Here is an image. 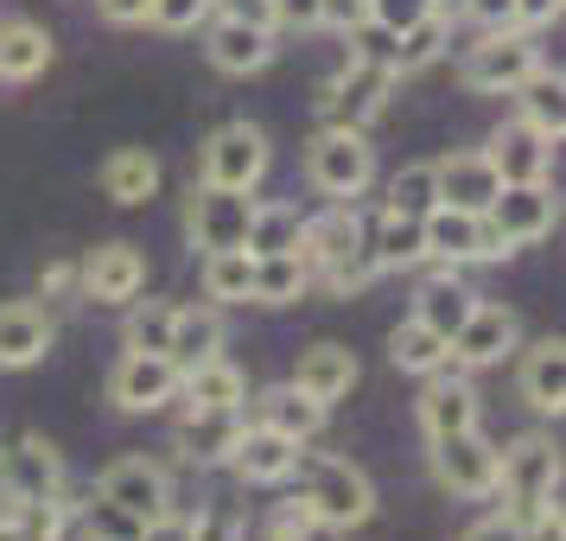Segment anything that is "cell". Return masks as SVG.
<instances>
[{
  "instance_id": "obj_1",
  "label": "cell",
  "mask_w": 566,
  "mask_h": 541,
  "mask_svg": "<svg viewBox=\"0 0 566 541\" xmlns=\"http://www.w3.org/2000/svg\"><path fill=\"white\" fill-rule=\"evenodd\" d=\"M300 256H306L312 281H325L332 293H357V287H369L382 274V268H376V249H369V236H363V223H357V210H344V205H337L332 217H318V223L306 217Z\"/></svg>"
},
{
  "instance_id": "obj_11",
  "label": "cell",
  "mask_w": 566,
  "mask_h": 541,
  "mask_svg": "<svg viewBox=\"0 0 566 541\" xmlns=\"http://www.w3.org/2000/svg\"><path fill=\"white\" fill-rule=\"evenodd\" d=\"M108 402L122 414H154L166 402H179V363L159 351H128L108 370Z\"/></svg>"
},
{
  "instance_id": "obj_55",
  "label": "cell",
  "mask_w": 566,
  "mask_h": 541,
  "mask_svg": "<svg viewBox=\"0 0 566 541\" xmlns=\"http://www.w3.org/2000/svg\"><path fill=\"white\" fill-rule=\"evenodd\" d=\"M0 541H32V535H27V522H20V516H0Z\"/></svg>"
},
{
  "instance_id": "obj_5",
  "label": "cell",
  "mask_w": 566,
  "mask_h": 541,
  "mask_svg": "<svg viewBox=\"0 0 566 541\" xmlns=\"http://www.w3.org/2000/svg\"><path fill=\"white\" fill-rule=\"evenodd\" d=\"M535 71H541L535 39H528V32H515V27L484 32V39L464 52V64H459L464 90H478V96H515Z\"/></svg>"
},
{
  "instance_id": "obj_51",
  "label": "cell",
  "mask_w": 566,
  "mask_h": 541,
  "mask_svg": "<svg viewBox=\"0 0 566 541\" xmlns=\"http://www.w3.org/2000/svg\"><path fill=\"white\" fill-rule=\"evenodd\" d=\"M522 541H566L560 510H541V516H528V522H522Z\"/></svg>"
},
{
  "instance_id": "obj_30",
  "label": "cell",
  "mask_w": 566,
  "mask_h": 541,
  "mask_svg": "<svg viewBox=\"0 0 566 541\" xmlns=\"http://www.w3.org/2000/svg\"><path fill=\"white\" fill-rule=\"evenodd\" d=\"M255 427H274V434L306 446V439L325 427V408H318L312 395H300L293 383H281V388H268V395H255Z\"/></svg>"
},
{
  "instance_id": "obj_28",
  "label": "cell",
  "mask_w": 566,
  "mask_h": 541,
  "mask_svg": "<svg viewBox=\"0 0 566 541\" xmlns=\"http://www.w3.org/2000/svg\"><path fill=\"white\" fill-rule=\"evenodd\" d=\"M52 71V32L32 20H0V77L7 83H32Z\"/></svg>"
},
{
  "instance_id": "obj_52",
  "label": "cell",
  "mask_w": 566,
  "mask_h": 541,
  "mask_svg": "<svg viewBox=\"0 0 566 541\" xmlns=\"http://www.w3.org/2000/svg\"><path fill=\"white\" fill-rule=\"evenodd\" d=\"M560 20V0H515V27H547Z\"/></svg>"
},
{
  "instance_id": "obj_20",
  "label": "cell",
  "mask_w": 566,
  "mask_h": 541,
  "mask_svg": "<svg viewBox=\"0 0 566 541\" xmlns=\"http://www.w3.org/2000/svg\"><path fill=\"white\" fill-rule=\"evenodd\" d=\"M242 408H191L179 427V459L198 465V471H210V465H230L235 439H242Z\"/></svg>"
},
{
  "instance_id": "obj_12",
  "label": "cell",
  "mask_w": 566,
  "mask_h": 541,
  "mask_svg": "<svg viewBox=\"0 0 566 541\" xmlns=\"http://www.w3.org/2000/svg\"><path fill=\"white\" fill-rule=\"evenodd\" d=\"M433 478L452 497H496V446L478 427L433 439Z\"/></svg>"
},
{
  "instance_id": "obj_53",
  "label": "cell",
  "mask_w": 566,
  "mask_h": 541,
  "mask_svg": "<svg viewBox=\"0 0 566 541\" xmlns=\"http://www.w3.org/2000/svg\"><path fill=\"white\" fill-rule=\"evenodd\" d=\"M140 541H191V535H185V522H179V516L166 510V516H154V522L140 529Z\"/></svg>"
},
{
  "instance_id": "obj_22",
  "label": "cell",
  "mask_w": 566,
  "mask_h": 541,
  "mask_svg": "<svg viewBox=\"0 0 566 541\" xmlns=\"http://www.w3.org/2000/svg\"><path fill=\"white\" fill-rule=\"evenodd\" d=\"M52 312L32 306V300H7L0 306V370H32V363L52 351Z\"/></svg>"
},
{
  "instance_id": "obj_45",
  "label": "cell",
  "mask_w": 566,
  "mask_h": 541,
  "mask_svg": "<svg viewBox=\"0 0 566 541\" xmlns=\"http://www.w3.org/2000/svg\"><path fill=\"white\" fill-rule=\"evenodd\" d=\"M205 13H210V0H154V13H147V20L166 27V32H191Z\"/></svg>"
},
{
  "instance_id": "obj_19",
  "label": "cell",
  "mask_w": 566,
  "mask_h": 541,
  "mask_svg": "<svg viewBox=\"0 0 566 541\" xmlns=\"http://www.w3.org/2000/svg\"><path fill=\"white\" fill-rule=\"evenodd\" d=\"M433 185H439V205L446 210H478V217H484L490 198L503 191V179H496V166L484 159V147H478V154L433 159Z\"/></svg>"
},
{
  "instance_id": "obj_8",
  "label": "cell",
  "mask_w": 566,
  "mask_h": 541,
  "mask_svg": "<svg viewBox=\"0 0 566 541\" xmlns=\"http://www.w3.org/2000/svg\"><path fill=\"white\" fill-rule=\"evenodd\" d=\"M0 497L7 503H57L64 497V459L39 434L0 446Z\"/></svg>"
},
{
  "instance_id": "obj_7",
  "label": "cell",
  "mask_w": 566,
  "mask_h": 541,
  "mask_svg": "<svg viewBox=\"0 0 566 541\" xmlns=\"http://www.w3.org/2000/svg\"><path fill=\"white\" fill-rule=\"evenodd\" d=\"M261 173H268V134H261L255 122H223V128L205 141V159H198V185L255 191Z\"/></svg>"
},
{
  "instance_id": "obj_16",
  "label": "cell",
  "mask_w": 566,
  "mask_h": 541,
  "mask_svg": "<svg viewBox=\"0 0 566 541\" xmlns=\"http://www.w3.org/2000/svg\"><path fill=\"white\" fill-rule=\"evenodd\" d=\"M388 90H395V71L388 64H369V58H350V71L325 90V115L337 128H363L388 108Z\"/></svg>"
},
{
  "instance_id": "obj_24",
  "label": "cell",
  "mask_w": 566,
  "mask_h": 541,
  "mask_svg": "<svg viewBox=\"0 0 566 541\" xmlns=\"http://www.w3.org/2000/svg\"><path fill=\"white\" fill-rule=\"evenodd\" d=\"M471 306H478V287L464 281L459 268H439L433 281H420V293H413V319L420 325H433L439 337H452L471 319Z\"/></svg>"
},
{
  "instance_id": "obj_56",
  "label": "cell",
  "mask_w": 566,
  "mask_h": 541,
  "mask_svg": "<svg viewBox=\"0 0 566 541\" xmlns=\"http://www.w3.org/2000/svg\"><path fill=\"white\" fill-rule=\"evenodd\" d=\"M71 281H77V268H64V261H57V268H45V287H52V293H57V287H71Z\"/></svg>"
},
{
  "instance_id": "obj_10",
  "label": "cell",
  "mask_w": 566,
  "mask_h": 541,
  "mask_svg": "<svg viewBox=\"0 0 566 541\" xmlns=\"http://www.w3.org/2000/svg\"><path fill=\"white\" fill-rule=\"evenodd\" d=\"M420 230H427V261H446V268H471V261L510 256V249L490 236V223L478 217V210H446V205H433L427 217H420Z\"/></svg>"
},
{
  "instance_id": "obj_4",
  "label": "cell",
  "mask_w": 566,
  "mask_h": 541,
  "mask_svg": "<svg viewBox=\"0 0 566 541\" xmlns=\"http://www.w3.org/2000/svg\"><path fill=\"white\" fill-rule=\"evenodd\" d=\"M306 179L318 185L325 198L350 205V198H363L369 179H376V147L363 141V128H337L332 122V128L306 147Z\"/></svg>"
},
{
  "instance_id": "obj_35",
  "label": "cell",
  "mask_w": 566,
  "mask_h": 541,
  "mask_svg": "<svg viewBox=\"0 0 566 541\" xmlns=\"http://www.w3.org/2000/svg\"><path fill=\"white\" fill-rule=\"evenodd\" d=\"M369 249H376V268H413V261H427V230H420V217L382 210V223L369 230Z\"/></svg>"
},
{
  "instance_id": "obj_27",
  "label": "cell",
  "mask_w": 566,
  "mask_h": 541,
  "mask_svg": "<svg viewBox=\"0 0 566 541\" xmlns=\"http://www.w3.org/2000/svg\"><path fill=\"white\" fill-rule=\"evenodd\" d=\"M179 395H185V408H242L249 402V376L217 351V357L179 370Z\"/></svg>"
},
{
  "instance_id": "obj_17",
  "label": "cell",
  "mask_w": 566,
  "mask_h": 541,
  "mask_svg": "<svg viewBox=\"0 0 566 541\" xmlns=\"http://www.w3.org/2000/svg\"><path fill=\"white\" fill-rule=\"evenodd\" d=\"M96 497L122 503V510L140 516V522H154V516L172 510V478H166V465H154V459H115L103 471Z\"/></svg>"
},
{
  "instance_id": "obj_23",
  "label": "cell",
  "mask_w": 566,
  "mask_h": 541,
  "mask_svg": "<svg viewBox=\"0 0 566 541\" xmlns=\"http://www.w3.org/2000/svg\"><path fill=\"white\" fill-rule=\"evenodd\" d=\"M293 388L300 395H312L318 408H332V402H344L350 388H357V357L344 351V344H312V351H300V370H293Z\"/></svg>"
},
{
  "instance_id": "obj_39",
  "label": "cell",
  "mask_w": 566,
  "mask_h": 541,
  "mask_svg": "<svg viewBox=\"0 0 566 541\" xmlns=\"http://www.w3.org/2000/svg\"><path fill=\"white\" fill-rule=\"evenodd\" d=\"M433 205H439L433 166H401V173L388 179V198H382V210H395V217H427Z\"/></svg>"
},
{
  "instance_id": "obj_50",
  "label": "cell",
  "mask_w": 566,
  "mask_h": 541,
  "mask_svg": "<svg viewBox=\"0 0 566 541\" xmlns=\"http://www.w3.org/2000/svg\"><path fill=\"white\" fill-rule=\"evenodd\" d=\"M464 541H522V522H515L510 510H496V516H484V522H478Z\"/></svg>"
},
{
  "instance_id": "obj_34",
  "label": "cell",
  "mask_w": 566,
  "mask_h": 541,
  "mask_svg": "<svg viewBox=\"0 0 566 541\" xmlns=\"http://www.w3.org/2000/svg\"><path fill=\"white\" fill-rule=\"evenodd\" d=\"M300 236H306L300 205H255L242 249H249V256H300Z\"/></svg>"
},
{
  "instance_id": "obj_37",
  "label": "cell",
  "mask_w": 566,
  "mask_h": 541,
  "mask_svg": "<svg viewBox=\"0 0 566 541\" xmlns=\"http://www.w3.org/2000/svg\"><path fill=\"white\" fill-rule=\"evenodd\" d=\"M515 96H522V122H535L541 134H554V141H560L566 103H560V77H554V71H535V77L522 83Z\"/></svg>"
},
{
  "instance_id": "obj_42",
  "label": "cell",
  "mask_w": 566,
  "mask_h": 541,
  "mask_svg": "<svg viewBox=\"0 0 566 541\" xmlns=\"http://www.w3.org/2000/svg\"><path fill=\"white\" fill-rule=\"evenodd\" d=\"M363 13L388 32H408V27H420L427 13H439V0H363Z\"/></svg>"
},
{
  "instance_id": "obj_31",
  "label": "cell",
  "mask_w": 566,
  "mask_h": 541,
  "mask_svg": "<svg viewBox=\"0 0 566 541\" xmlns=\"http://www.w3.org/2000/svg\"><path fill=\"white\" fill-rule=\"evenodd\" d=\"M388 363L408 370V376H439V370H452V351H446V337H439L433 325L401 319V325L388 332Z\"/></svg>"
},
{
  "instance_id": "obj_15",
  "label": "cell",
  "mask_w": 566,
  "mask_h": 541,
  "mask_svg": "<svg viewBox=\"0 0 566 541\" xmlns=\"http://www.w3.org/2000/svg\"><path fill=\"white\" fill-rule=\"evenodd\" d=\"M484 159L496 166L503 185H535V179H547V166H554V134H541L535 122L515 115V122H503V128L490 134Z\"/></svg>"
},
{
  "instance_id": "obj_44",
  "label": "cell",
  "mask_w": 566,
  "mask_h": 541,
  "mask_svg": "<svg viewBox=\"0 0 566 541\" xmlns=\"http://www.w3.org/2000/svg\"><path fill=\"white\" fill-rule=\"evenodd\" d=\"M274 541H337V529H325L318 516H306V503H293V510H281V522H274Z\"/></svg>"
},
{
  "instance_id": "obj_41",
  "label": "cell",
  "mask_w": 566,
  "mask_h": 541,
  "mask_svg": "<svg viewBox=\"0 0 566 541\" xmlns=\"http://www.w3.org/2000/svg\"><path fill=\"white\" fill-rule=\"evenodd\" d=\"M77 522H83V535L90 541H140V529H147L140 516H128L122 503H108V497H90Z\"/></svg>"
},
{
  "instance_id": "obj_18",
  "label": "cell",
  "mask_w": 566,
  "mask_h": 541,
  "mask_svg": "<svg viewBox=\"0 0 566 541\" xmlns=\"http://www.w3.org/2000/svg\"><path fill=\"white\" fill-rule=\"evenodd\" d=\"M210 64L223 71V77H249V71H268L274 64V27H261V20H242V13H223L217 27H210Z\"/></svg>"
},
{
  "instance_id": "obj_29",
  "label": "cell",
  "mask_w": 566,
  "mask_h": 541,
  "mask_svg": "<svg viewBox=\"0 0 566 541\" xmlns=\"http://www.w3.org/2000/svg\"><path fill=\"white\" fill-rule=\"evenodd\" d=\"M223 351V312L217 306H179L172 312V337H166V357L191 370V363H205Z\"/></svg>"
},
{
  "instance_id": "obj_2",
  "label": "cell",
  "mask_w": 566,
  "mask_h": 541,
  "mask_svg": "<svg viewBox=\"0 0 566 541\" xmlns=\"http://www.w3.org/2000/svg\"><path fill=\"white\" fill-rule=\"evenodd\" d=\"M496 490L510 497V516L528 522L541 510H560V452L547 434H522L510 452H496Z\"/></svg>"
},
{
  "instance_id": "obj_25",
  "label": "cell",
  "mask_w": 566,
  "mask_h": 541,
  "mask_svg": "<svg viewBox=\"0 0 566 541\" xmlns=\"http://www.w3.org/2000/svg\"><path fill=\"white\" fill-rule=\"evenodd\" d=\"M420 427L427 439H446V434H464V427H478V388L464 383V376H427V395H420Z\"/></svg>"
},
{
  "instance_id": "obj_49",
  "label": "cell",
  "mask_w": 566,
  "mask_h": 541,
  "mask_svg": "<svg viewBox=\"0 0 566 541\" xmlns=\"http://www.w3.org/2000/svg\"><path fill=\"white\" fill-rule=\"evenodd\" d=\"M96 13H103L108 27H147L154 0H96Z\"/></svg>"
},
{
  "instance_id": "obj_13",
  "label": "cell",
  "mask_w": 566,
  "mask_h": 541,
  "mask_svg": "<svg viewBox=\"0 0 566 541\" xmlns=\"http://www.w3.org/2000/svg\"><path fill=\"white\" fill-rule=\"evenodd\" d=\"M515 344H522V319H515L510 306H490V300H478V306H471V319L446 337V351H452V363H459V370H490V363L510 357Z\"/></svg>"
},
{
  "instance_id": "obj_21",
  "label": "cell",
  "mask_w": 566,
  "mask_h": 541,
  "mask_svg": "<svg viewBox=\"0 0 566 541\" xmlns=\"http://www.w3.org/2000/svg\"><path fill=\"white\" fill-rule=\"evenodd\" d=\"M300 439H286V434H274V427H242V439H235V452H230V465L249 478V485H286L293 471H300Z\"/></svg>"
},
{
  "instance_id": "obj_26",
  "label": "cell",
  "mask_w": 566,
  "mask_h": 541,
  "mask_svg": "<svg viewBox=\"0 0 566 541\" xmlns=\"http://www.w3.org/2000/svg\"><path fill=\"white\" fill-rule=\"evenodd\" d=\"M522 402L535 414H560L566 408V344L560 337H541L528 344V357H522Z\"/></svg>"
},
{
  "instance_id": "obj_47",
  "label": "cell",
  "mask_w": 566,
  "mask_h": 541,
  "mask_svg": "<svg viewBox=\"0 0 566 541\" xmlns=\"http://www.w3.org/2000/svg\"><path fill=\"white\" fill-rule=\"evenodd\" d=\"M185 535L191 541H242V529H235L230 510H205L198 522H185Z\"/></svg>"
},
{
  "instance_id": "obj_9",
  "label": "cell",
  "mask_w": 566,
  "mask_h": 541,
  "mask_svg": "<svg viewBox=\"0 0 566 541\" xmlns=\"http://www.w3.org/2000/svg\"><path fill=\"white\" fill-rule=\"evenodd\" d=\"M554 217H560V205H554L547 179H535V185H503V191L490 198V210H484L490 236H496L503 249H528V242H541V236L554 230Z\"/></svg>"
},
{
  "instance_id": "obj_48",
  "label": "cell",
  "mask_w": 566,
  "mask_h": 541,
  "mask_svg": "<svg viewBox=\"0 0 566 541\" xmlns=\"http://www.w3.org/2000/svg\"><path fill=\"white\" fill-rule=\"evenodd\" d=\"M464 20H478L484 32L515 27V0H464Z\"/></svg>"
},
{
  "instance_id": "obj_54",
  "label": "cell",
  "mask_w": 566,
  "mask_h": 541,
  "mask_svg": "<svg viewBox=\"0 0 566 541\" xmlns=\"http://www.w3.org/2000/svg\"><path fill=\"white\" fill-rule=\"evenodd\" d=\"M357 20H363V0H325V27H344V32H350Z\"/></svg>"
},
{
  "instance_id": "obj_32",
  "label": "cell",
  "mask_w": 566,
  "mask_h": 541,
  "mask_svg": "<svg viewBox=\"0 0 566 541\" xmlns=\"http://www.w3.org/2000/svg\"><path fill=\"white\" fill-rule=\"evenodd\" d=\"M159 191V159L147 147H122V154L103 159V198L115 205H147Z\"/></svg>"
},
{
  "instance_id": "obj_6",
  "label": "cell",
  "mask_w": 566,
  "mask_h": 541,
  "mask_svg": "<svg viewBox=\"0 0 566 541\" xmlns=\"http://www.w3.org/2000/svg\"><path fill=\"white\" fill-rule=\"evenodd\" d=\"M249 217H255V198L249 191H223V185H191V198H185V236H191V249H242L249 242Z\"/></svg>"
},
{
  "instance_id": "obj_40",
  "label": "cell",
  "mask_w": 566,
  "mask_h": 541,
  "mask_svg": "<svg viewBox=\"0 0 566 541\" xmlns=\"http://www.w3.org/2000/svg\"><path fill=\"white\" fill-rule=\"evenodd\" d=\"M128 351H159V357H166V337H172V300H140V293H134L128 300Z\"/></svg>"
},
{
  "instance_id": "obj_36",
  "label": "cell",
  "mask_w": 566,
  "mask_h": 541,
  "mask_svg": "<svg viewBox=\"0 0 566 541\" xmlns=\"http://www.w3.org/2000/svg\"><path fill=\"white\" fill-rule=\"evenodd\" d=\"M249 281H255V256L249 249H217V256H205V293L217 306H242L249 300Z\"/></svg>"
},
{
  "instance_id": "obj_43",
  "label": "cell",
  "mask_w": 566,
  "mask_h": 541,
  "mask_svg": "<svg viewBox=\"0 0 566 541\" xmlns=\"http://www.w3.org/2000/svg\"><path fill=\"white\" fill-rule=\"evenodd\" d=\"M350 58H369V64H388V71H395V32L376 27V20L363 13L357 27H350Z\"/></svg>"
},
{
  "instance_id": "obj_14",
  "label": "cell",
  "mask_w": 566,
  "mask_h": 541,
  "mask_svg": "<svg viewBox=\"0 0 566 541\" xmlns=\"http://www.w3.org/2000/svg\"><path fill=\"white\" fill-rule=\"evenodd\" d=\"M77 287H83V300H96V306H128L134 293L147 287V261L128 242H103V249L83 256Z\"/></svg>"
},
{
  "instance_id": "obj_33",
  "label": "cell",
  "mask_w": 566,
  "mask_h": 541,
  "mask_svg": "<svg viewBox=\"0 0 566 541\" xmlns=\"http://www.w3.org/2000/svg\"><path fill=\"white\" fill-rule=\"evenodd\" d=\"M306 287H312L306 256H255V281H249L255 306H293Z\"/></svg>"
},
{
  "instance_id": "obj_3",
  "label": "cell",
  "mask_w": 566,
  "mask_h": 541,
  "mask_svg": "<svg viewBox=\"0 0 566 541\" xmlns=\"http://www.w3.org/2000/svg\"><path fill=\"white\" fill-rule=\"evenodd\" d=\"M306 465V490H300V503L306 516H318L325 529H363L369 516H376V485L363 478L350 459H300Z\"/></svg>"
},
{
  "instance_id": "obj_38",
  "label": "cell",
  "mask_w": 566,
  "mask_h": 541,
  "mask_svg": "<svg viewBox=\"0 0 566 541\" xmlns=\"http://www.w3.org/2000/svg\"><path fill=\"white\" fill-rule=\"evenodd\" d=\"M439 52H446V13H427L420 27L395 32V77H408V71H420V64H433Z\"/></svg>"
},
{
  "instance_id": "obj_46",
  "label": "cell",
  "mask_w": 566,
  "mask_h": 541,
  "mask_svg": "<svg viewBox=\"0 0 566 541\" xmlns=\"http://www.w3.org/2000/svg\"><path fill=\"white\" fill-rule=\"evenodd\" d=\"M268 7H274V27H286V32L325 27V0H268Z\"/></svg>"
}]
</instances>
